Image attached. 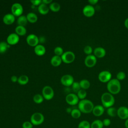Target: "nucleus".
<instances>
[{
	"mask_svg": "<svg viewBox=\"0 0 128 128\" xmlns=\"http://www.w3.org/2000/svg\"><path fill=\"white\" fill-rule=\"evenodd\" d=\"M117 116L122 120L128 118V108L124 106H120L117 110Z\"/></svg>",
	"mask_w": 128,
	"mask_h": 128,
	"instance_id": "f8f14e48",
	"label": "nucleus"
},
{
	"mask_svg": "<svg viewBox=\"0 0 128 128\" xmlns=\"http://www.w3.org/2000/svg\"><path fill=\"white\" fill-rule=\"evenodd\" d=\"M106 113L110 116L114 117L117 115V110L115 108L112 106L108 108Z\"/></svg>",
	"mask_w": 128,
	"mask_h": 128,
	"instance_id": "c85d7f7f",
	"label": "nucleus"
},
{
	"mask_svg": "<svg viewBox=\"0 0 128 128\" xmlns=\"http://www.w3.org/2000/svg\"><path fill=\"white\" fill-rule=\"evenodd\" d=\"M72 86V90L75 92L77 93L81 89L80 83L78 82H74Z\"/></svg>",
	"mask_w": 128,
	"mask_h": 128,
	"instance_id": "c9c22d12",
	"label": "nucleus"
},
{
	"mask_svg": "<svg viewBox=\"0 0 128 128\" xmlns=\"http://www.w3.org/2000/svg\"><path fill=\"white\" fill-rule=\"evenodd\" d=\"M11 80L12 82H18V77L16 76H12V77H11Z\"/></svg>",
	"mask_w": 128,
	"mask_h": 128,
	"instance_id": "37998d69",
	"label": "nucleus"
},
{
	"mask_svg": "<svg viewBox=\"0 0 128 128\" xmlns=\"http://www.w3.org/2000/svg\"><path fill=\"white\" fill-rule=\"evenodd\" d=\"M10 45L5 42H0V54L4 53L9 48Z\"/></svg>",
	"mask_w": 128,
	"mask_h": 128,
	"instance_id": "c756f323",
	"label": "nucleus"
},
{
	"mask_svg": "<svg viewBox=\"0 0 128 128\" xmlns=\"http://www.w3.org/2000/svg\"><path fill=\"white\" fill-rule=\"evenodd\" d=\"M124 125L126 128H128V118L124 122Z\"/></svg>",
	"mask_w": 128,
	"mask_h": 128,
	"instance_id": "49530a36",
	"label": "nucleus"
},
{
	"mask_svg": "<svg viewBox=\"0 0 128 128\" xmlns=\"http://www.w3.org/2000/svg\"><path fill=\"white\" fill-rule=\"evenodd\" d=\"M66 102L70 105L74 106L79 102V98L76 94L74 93H70L66 97Z\"/></svg>",
	"mask_w": 128,
	"mask_h": 128,
	"instance_id": "1a4fd4ad",
	"label": "nucleus"
},
{
	"mask_svg": "<svg viewBox=\"0 0 128 128\" xmlns=\"http://www.w3.org/2000/svg\"><path fill=\"white\" fill-rule=\"evenodd\" d=\"M28 21L30 23H34L38 20V16L34 12H29L26 15Z\"/></svg>",
	"mask_w": 128,
	"mask_h": 128,
	"instance_id": "5701e85b",
	"label": "nucleus"
},
{
	"mask_svg": "<svg viewBox=\"0 0 128 128\" xmlns=\"http://www.w3.org/2000/svg\"><path fill=\"white\" fill-rule=\"evenodd\" d=\"M33 124H32L31 122L28 121H26L24 122L22 124V128H32Z\"/></svg>",
	"mask_w": 128,
	"mask_h": 128,
	"instance_id": "58836bf2",
	"label": "nucleus"
},
{
	"mask_svg": "<svg viewBox=\"0 0 128 128\" xmlns=\"http://www.w3.org/2000/svg\"><path fill=\"white\" fill-rule=\"evenodd\" d=\"M64 52L63 49L60 46H56L54 49V53L56 56H61Z\"/></svg>",
	"mask_w": 128,
	"mask_h": 128,
	"instance_id": "f704fd0d",
	"label": "nucleus"
},
{
	"mask_svg": "<svg viewBox=\"0 0 128 128\" xmlns=\"http://www.w3.org/2000/svg\"><path fill=\"white\" fill-rule=\"evenodd\" d=\"M78 128H90V124L87 120H82L79 123Z\"/></svg>",
	"mask_w": 128,
	"mask_h": 128,
	"instance_id": "473e14b6",
	"label": "nucleus"
},
{
	"mask_svg": "<svg viewBox=\"0 0 128 128\" xmlns=\"http://www.w3.org/2000/svg\"><path fill=\"white\" fill-rule=\"evenodd\" d=\"M74 82V78L70 74H64L60 78L61 84L66 86H72Z\"/></svg>",
	"mask_w": 128,
	"mask_h": 128,
	"instance_id": "9d476101",
	"label": "nucleus"
},
{
	"mask_svg": "<svg viewBox=\"0 0 128 128\" xmlns=\"http://www.w3.org/2000/svg\"><path fill=\"white\" fill-rule=\"evenodd\" d=\"M112 78L111 73L108 70H103L100 72L98 76L99 80L102 82H108Z\"/></svg>",
	"mask_w": 128,
	"mask_h": 128,
	"instance_id": "6e6552de",
	"label": "nucleus"
},
{
	"mask_svg": "<svg viewBox=\"0 0 128 128\" xmlns=\"http://www.w3.org/2000/svg\"><path fill=\"white\" fill-rule=\"evenodd\" d=\"M26 41L29 46L35 47L38 44L39 39L36 34H30L27 36Z\"/></svg>",
	"mask_w": 128,
	"mask_h": 128,
	"instance_id": "9b49d317",
	"label": "nucleus"
},
{
	"mask_svg": "<svg viewBox=\"0 0 128 128\" xmlns=\"http://www.w3.org/2000/svg\"><path fill=\"white\" fill-rule=\"evenodd\" d=\"M94 108V104L89 100H82L78 103V109L81 112L84 114H89L92 112Z\"/></svg>",
	"mask_w": 128,
	"mask_h": 128,
	"instance_id": "f257e3e1",
	"label": "nucleus"
},
{
	"mask_svg": "<svg viewBox=\"0 0 128 128\" xmlns=\"http://www.w3.org/2000/svg\"><path fill=\"white\" fill-rule=\"evenodd\" d=\"M101 102L104 108H108L112 106L115 102L114 98L110 92H104L101 96Z\"/></svg>",
	"mask_w": 128,
	"mask_h": 128,
	"instance_id": "7ed1b4c3",
	"label": "nucleus"
},
{
	"mask_svg": "<svg viewBox=\"0 0 128 128\" xmlns=\"http://www.w3.org/2000/svg\"><path fill=\"white\" fill-rule=\"evenodd\" d=\"M86 90H83V89H80L78 92H77V96H78L79 99L80 100H84L85 99L86 96Z\"/></svg>",
	"mask_w": 128,
	"mask_h": 128,
	"instance_id": "72a5a7b5",
	"label": "nucleus"
},
{
	"mask_svg": "<svg viewBox=\"0 0 128 128\" xmlns=\"http://www.w3.org/2000/svg\"><path fill=\"white\" fill-rule=\"evenodd\" d=\"M18 82L20 85H25L28 82V78L26 75H22L18 78Z\"/></svg>",
	"mask_w": 128,
	"mask_h": 128,
	"instance_id": "a878e982",
	"label": "nucleus"
},
{
	"mask_svg": "<svg viewBox=\"0 0 128 128\" xmlns=\"http://www.w3.org/2000/svg\"><path fill=\"white\" fill-rule=\"evenodd\" d=\"M94 55L96 58H102L105 56L106 54V52L104 48L100 46L94 48Z\"/></svg>",
	"mask_w": 128,
	"mask_h": 128,
	"instance_id": "a211bd4d",
	"label": "nucleus"
},
{
	"mask_svg": "<svg viewBox=\"0 0 128 128\" xmlns=\"http://www.w3.org/2000/svg\"><path fill=\"white\" fill-rule=\"evenodd\" d=\"M30 2L34 6H38L42 3V0H31Z\"/></svg>",
	"mask_w": 128,
	"mask_h": 128,
	"instance_id": "a19ab883",
	"label": "nucleus"
},
{
	"mask_svg": "<svg viewBox=\"0 0 128 128\" xmlns=\"http://www.w3.org/2000/svg\"><path fill=\"white\" fill-rule=\"evenodd\" d=\"M104 112V107L101 105H96L94 106L92 112L96 116H100L103 114Z\"/></svg>",
	"mask_w": 128,
	"mask_h": 128,
	"instance_id": "f3484780",
	"label": "nucleus"
},
{
	"mask_svg": "<svg viewBox=\"0 0 128 128\" xmlns=\"http://www.w3.org/2000/svg\"><path fill=\"white\" fill-rule=\"evenodd\" d=\"M96 63V58L94 54L88 55L84 60V64L88 68H92Z\"/></svg>",
	"mask_w": 128,
	"mask_h": 128,
	"instance_id": "ddd939ff",
	"label": "nucleus"
},
{
	"mask_svg": "<svg viewBox=\"0 0 128 128\" xmlns=\"http://www.w3.org/2000/svg\"><path fill=\"white\" fill-rule=\"evenodd\" d=\"M2 20L4 24L10 25L14 22L15 20V16L12 14H7L4 16Z\"/></svg>",
	"mask_w": 128,
	"mask_h": 128,
	"instance_id": "dca6fc26",
	"label": "nucleus"
},
{
	"mask_svg": "<svg viewBox=\"0 0 128 128\" xmlns=\"http://www.w3.org/2000/svg\"><path fill=\"white\" fill-rule=\"evenodd\" d=\"M52 2V0H42V3L47 4H51Z\"/></svg>",
	"mask_w": 128,
	"mask_h": 128,
	"instance_id": "c03bdc74",
	"label": "nucleus"
},
{
	"mask_svg": "<svg viewBox=\"0 0 128 128\" xmlns=\"http://www.w3.org/2000/svg\"><path fill=\"white\" fill-rule=\"evenodd\" d=\"M103 126L102 121L100 120H94L90 124V128H102Z\"/></svg>",
	"mask_w": 128,
	"mask_h": 128,
	"instance_id": "393cba45",
	"label": "nucleus"
},
{
	"mask_svg": "<svg viewBox=\"0 0 128 128\" xmlns=\"http://www.w3.org/2000/svg\"><path fill=\"white\" fill-rule=\"evenodd\" d=\"M106 88L108 92L112 94H116L120 92L121 84L120 82L116 78H112L108 82Z\"/></svg>",
	"mask_w": 128,
	"mask_h": 128,
	"instance_id": "f03ea898",
	"label": "nucleus"
},
{
	"mask_svg": "<svg viewBox=\"0 0 128 128\" xmlns=\"http://www.w3.org/2000/svg\"><path fill=\"white\" fill-rule=\"evenodd\" d=\"M80 84L82 89L83 90H86L88 89L90 86V82L86 79H83L81 80L80 82Z\"/></svg>",
	"mask_w": 128,
	"mask_h": 128,
	"instance_id": "cd10ccee",
	"label": "nucleus"
},
{
	"mask_svg": "<svg viewBox=\"0 0 128 128\" xmlns=\"http://www.w3.org/2000/svg\"><path fill=\"white\" fill-rule=\"evenodd\" d=\"M34 52L38 56H42L46 53V48L42 44H38L34 47Z\"/></svg>",
	"mask_w": 128,
	"mask_h": 128,
	"instance_id": "6ab92c4d",
	"label": "nucleus"
},
{
	"mask_svg": "<svg viewBox=\"0 0 128 128\" xmlns=\"http://www.w3.org/2000/svg\"><path fill=\"white\" fill-rule=\"evenodd\" d=\"M88 2L90 4V5H94L98 3V0H88Z\"/></svg>",
	"mask_w": 128,
	"mask_h": 128,
	"instance_id": "79ce46f5",
	"label": "nucleus"
},
{
	"mask_svg": "<svg viewBox=\"0 0 128 128\" xmlns=\"http://www.w3.org/2000/svg\"><path fill=\"white\" fill-rule=\"evenodd\" d=\"M42 96L46 100H50L54 96V91L50 86H46L42 90Z\"/></svg>",
	"mask_w": 128,
	"mask_h": 128,
	"instance_id": "39448f33",
	"label": "nucleus"
},
{
	"mask_svg": "<svg viewBox=\"0 0 128 128\" xmlns=\"http://www.w3.org/2000/svg\"><path fill=\"white\" fill-rule=\"evenodd\" d=\"M49 8L53 12H58L60 10V6L58 3L53 2L50 4Z\"/></svg>",
	"mask_w": 128,
	"mask_h": 128,
	"instance_id": "bb28decb",
	"label": "nucleus"
},
{
	"mask_svg": "<svg viewBox=\"0 0 128 128\" xmlns=\"http://www.w3.org/2000/svg\"><path fill=\"white\" fill-rule=\"evenodd\" d=\"M38 11L42 14H46L49 12L50 8L46 4L42 3L38 6Z\"/></svg>",
	"mask_w": 128,
	"mask_h": 128,
	"instance_id": "412c9836",
	"label": "nucleus"
},
{
	"mask_svg": "<svg viewBox=\"0 0 128 128\" xmlns=\"http://www.w3.org/2000/svg\"><path fill=\"white\" fill-rule=\"evenodd\" d=\"M28 20L26 16L24 15H22L18 17L17 20V24L18 26H25L28 23Z\"/></svg>",
	"mask_w": 128,
	"mask_h": 128,
	"instance_id": "4be33fe9",
	"label": "nucleus"
},
{
	"mask_svg": "<svg viewBox=\"0 0 128 128\" xmlns=\"http://www.w3.org/2000/svg\"><path fill=\"white\" fill-rule=\"evenodd\" d=\"M124 24L126 28L128 29V18L125 20L124 22Z\"/></svg>",
	"mask_w": 128,
	"mask_h": 128,
	"instance_id": "a18cd8bd",
	"label": "nucleus"
},
{
	"mask_svg": "<svg viewBox=\"0 0 128 128\" xmlns=\"http://www.w3.org/2000/svg\"><path fill=\"white\" fill-rule=\"evenodd\" d=\"M83 14L86 17H92L95 13V9L90 4H88L84 6L82 10Z\"/></svg>",
	"mask_w": 128,
	"mask_h": 128,
	"instance_id": "4468645a",
	"label": "nucleus"
},
{
	"mask_svg": "<svg viewBox=\"0 0 128 128\" xmlns=\"http://www.w3.org/2000/svg\"><path fill=\"white\" fill-rule=\"evenodd\" d=\"M126 78V74L124 72H119L116 74V79L118 80H122L125 78Z\"/></svg>",
	"mask_w": 128,
	"mask_h": 128,
	"instance_id": "e433bc0d",
	"label": "nucleus"
},
{
	"mask_svg": "<svg viewBox=\"0 0 128 128\" xmlns=\"http://www.w3.org/2000/svg\"><path fill=\"white\" fill-rule=\"evenodd\" d=\"M16 33L18 36H24L26 33V30L24 26H18L15 28Z\"/></svg>",
	"mask_w": 128,
	"mask_h": 128,
	"instance_id": "b1692460",
	"label": "nucleus"
},
{
	"mask_svg": "<svg viewBox=\"0 0 128 128\" xmlns=\"http://www.w3.org/2000/svg\"><path fill=\"white\" fill-rule=\"evenodd\" d=\"M72 110H71V108H68L67 109H66V112H68V113H71V112H72Z\"/></svg>",
	"mask_w": 128,
	"mask_h": 128,
	"instance_id": "de8ad7c7",
	"label": "nucleus"
},
{
	"mask_svg": "<svg viewBox=\"0 0 128 128\" xmlns=\"http://www.w3.org/2000/svg\"><path fill=\"white\" fill-rule=\"evenodd\" d=\"M44 116L40 112H35L30 117V122L33 125L38 126L41 124L44 121Z\"/></svg>",
	"mask_w": 128,
	"mask_h": 128,
	"instance_id": "20e7f679",
	"label": "nucleus"
},
{
	"mask_svg": "<svg viewBox=\"0 0 128 128\" xmlns=\"http://www.w3.org/2000/svg\"><path fill=\"white\" fill-rule=\"evenodd\" d=\"M62 62V60L61 56H53L50 60V64L54 66H59Z\"/></svg>",
	"mask_w": 128,
	"mask_h": 128,
	"instance_id": "aec40b11",
	"label": "nucleus"
},
{
	"mask_svg": "<svg viewBox=\"0 0 128 128\" xmlns=\"http://www.w3.org/2000/svg\"><path fill=\"white\" fill-rule=\"evenodd\" d=\"M12 14L14 16H18L22 15L23 12V7L22 5L18 2L14 3L11 8Z\"/></svg>",
	"mask_w": 128,
	"mask_h": 128,
	"instance_id": "0eeeda50",
	"label": "nucleus"
},
{
	"mask_svg": "<svg viewBox=\"0 0 128 128\" xmlns=\"http://www.w3.org/2000/svg\"><path fill=\"white\" fill-rule=\"evenodd\" d=\"M44 97L40 94H36L33 97L34 102L38 104H41L44 101Z\"/></svg>",
	"mask_w": 128,
	"mask_h": 128,
	"instance_id": "2f4dec72",
	"label": "nucleus"
},
{
	"mask_svg": "<svg viewBox=\"0 0 128 128\" xmlns=\"http://www.w3.org/2000/svg\"><path fill=\"white\" fill-rule=\"evenodd\" d=\"M19 36L16 33H12L8 36L6 38V42L10 45L16 44L19 42Z\"/></svg>",
	"mask_w": 128,
	"mask_h": 128,
	"instance_id": "2eb2a0df",
	"label": "nucleus"
},
{
	"mask_svg": "<svg viewBox=\"0 0 128 128\" xmlns=\"http://www.w3.org/2000/svg\"><path fill=\"white\" fill-rule=\"evenodd\" d=\"M84 51L86 54L88 55H90V54H91L92 52V49L90 46H86L84 48Z\"/></svg>",
	"mask_w": 128,
	"mask_h": 128,
	"instance_id": "4c0bfd02",
	"label": "nucleus"
},
{
	"mask_svg": "<svg viewBox=\"0 0 128 128\" xmlns=\"http://www.w3.org/2000/svg\"><path fill=\"white\" fill-rule=\"evenodd\" d=\"M71 116L74 118H78L80 116H81V112L78 108H74L72 110L71 113H70Z\"/></svg>",
	"mask_w": 128,
	"mask_h": 128,
	"instance_id": "7c9ffc66",
	"label": "nucleus"
},
{
	"mask_svg": "<svg viewBox=\"0 0 128 128\" xmlns=\"http://www.w3.org/2000/svg\"><path fill=\"white\" fill-rule=\"evenodd\" d=\"M62 62L66 64H70L73 62L75 59V54L72 51L64 52L61 56Z\"/></svg>",
	"mask_w": 128,
	"mask_h": 128,
	"instance_id": "423d86ee",
	"label": "nucleus"
},
{
	"mask_svg": "<svg viewBox=\"0 0 128 128\" xmlns=\"http://www.w3.org/2000/svg\"><path fill=\"white\" fill-rule=\"evenodd\" d=\"M102 123H103L104 126H108L110 124L111 121L109 118H105L102 120Z\"/></svg>",
	"mask_w": 128,
	"mask_h": 128,
	"instance_id": "ea45409f",
	"label": "nucleus"
}]
</instances>
